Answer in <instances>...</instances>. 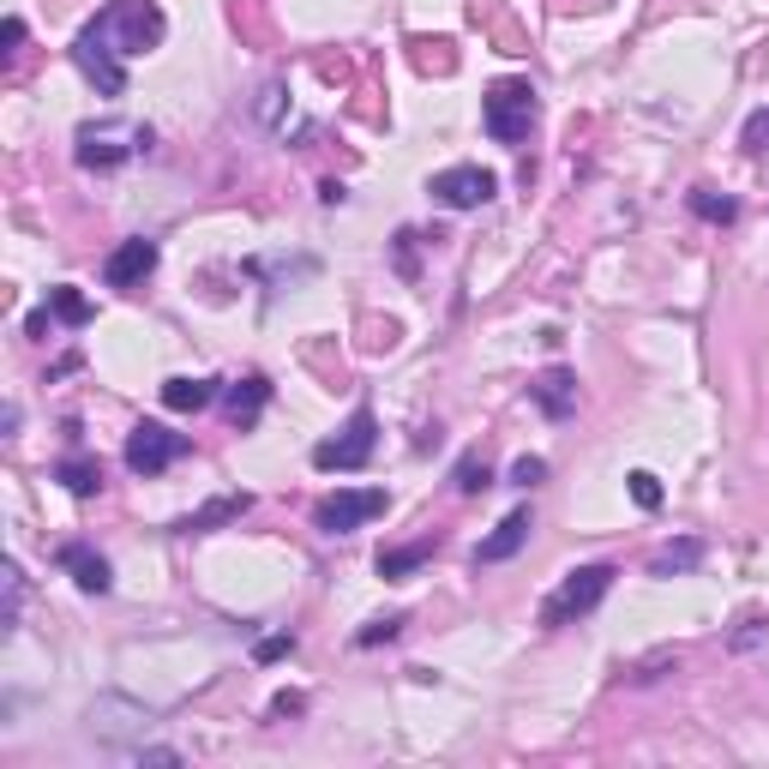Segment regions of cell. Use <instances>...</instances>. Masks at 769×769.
I'll use <instances>...</instances> for the list:
<instances>
[{
	"label": "cell",
	"instance_id": "1",
	"mask_svg": "<svg viewBox=\"0 0 769 769\" xmlns=\"http://www.w3.org/2000/svg\"><path fill=\"white\" fill-rule=\"evenodd\" d=\"M91 31L121 60H138V55H151V48L169 36V12H163L157 0H109V7L91 19Z\"/></svg>",
	"mask_w": 769,
	"mask_h": 769
},
{
	"label": "cell",
	"instance_id": "2",
	"mask_svg": "<svg viewBox=\"0 0 769 769\" xmlns=\"http://www.w3.org/2000/svg\"><path fill=\"white\" fill-rule=\"evenodd\" d=\"M151 138L157 133H151L145 121H121V114L85 121L79 133H73V163H79V169H121L126 157H145Z\"/></svg>",
	"mask_w": 769,
	"mask_h": 769
},
{
	"label": "cell",
	"instance_id": "3",
	"mask_svg": "<svg viewBox=\"0 0 769 769\" xmlns=\"http://www.w3.org/2000/svg\"><path fill=\"white\" fill-rule=\"evenodd\" d=\"M613 577H620V566H608V559H595V566H577L566 583H559L554 595L542 601V625H547V632H566V625L589 620V613L608 601Z\"/></svg>",
	"mask_w": 769,
	"mask_h": 769
},
{
	"label": "cell",
	"instance_id": "4",
	"mask_svg": "<svg viewBox=\"0 0 769 769\" xmlns=\"http://www.w3.org/2000/svg\"><path fill=\"white\" fill-rule=\"evenodd\" d=\"M535 121H542V102H535L530 79H493L487 85V97H481L487 138H499V145H523Z\"/></svg>",
	"mask_w": 769,
	"mask_h": 769
},
{
	"label": "cell",
	"instance_id": "5",
	"mask_svg": "<svg viewBox=\"0 0 769 769\" xmlns=\"http://www.w3.org/2000/svg\"><path fill=\"white\" fill-rule=\"evenodd\" d=\"M374 445H379V421H374V409L361 403L331 439L313 445V469H325V476L331 469H361L367 457H374Z\"/></svg>",
	"mask_w": 769,
	"mask_h": 769
},
{
	"label": "cell",
	"instance_id": "6",
	"mask_svg": "<svg viewBox=\"0 0 769 769\" xmlns=\"http://www.w3.org/2000/svg\"><path fill=\"white\" fill-rule=\"evenodd\" d=\"M384 487H337L331 499H319V511H313V523L325 535H349V530H361V523H374L384 517Z\"/></svg>",
	"mask_w": 769,
	"mask_h": 769
},
{
	"label": "cell",
	"instance_id": "7",
	"mask_svg": "<svg viewBox=\"0 0 769 769\" xmlns=\"http://www.w3.org/2000/svg\"><path fill=\"white\" fill-rule=\"evenodd\" d=\"M126 469L133 476H163V469H175L187 457V439L181 433H169L163 421H138L133 433H126Z\"/></svg>",
	"mask_w": 769,
	"mask_h": 769
},
{
	"label": "cell",
	"instance_id": "8",
	"mask_svg": "<svg viewBox=\"0 0 769 769\" xmlns=\"http://www.w3.org/2000/svg\"><path fill=\"white\" fill-rule=\"evenodd\" d=\"M427 192L445 204V211H481V204L499 192V175L481 169V163H452V169H439L427 181Z\"/></svg>",
	"mask_w": 769,
	"mask_h": 769
},
{
	"label": "cell",
	"instance_id": "9",
	"mask_svg": "<svg viewBox=\"0 0 769 769\" xmlns=\"http://www.w3.org/2000/svg\"><path fill=\"white\" fill-rule=\"evenodd\" d=\"M73 67H79L85 79L97 85V97H126V60L114 55L109 43H102L91 24H85V31L73 36Z\"/></svg>",
	"mask_w": 769,
	"mask_h": 769
},
{
	"label": "cell",
	"instance_id": "10",
	"mask_svg": "<svg viewBox=\"0 0 769 769\" xmlns=\"http://www.w3.org/2000/svg\"><path fill=\"white\" fill-rule=\"evenodd\" d=\"M157 259H163V247L151 235H133V241H121V247L109 253V259H102V283L109 289H145V277L157 271Z\"/></svg>",
	"mask_w": 769,
	"mask_h": 769
},
{
	"label": "cell",
	"instance_id": "11",
	"mask_svg": "<svg viewBox=\"0 0 769 769\" xmlns=\"http://www.w3.org/2000/svg\"><path fill=\"white\" fill-rule=\"evenodd\" d=\"M55 559H60V571H73V583H79L85 595H109V589H114V571H109V559H102L97 547H85V542H67Z\"/></svg>",
	"mask_w": 769,
	"mask_h": 769
},
{
	"label": "cell",
	"instance_id": "12",
	"mask_svg": "<svg viewBox=\"0 0 769 769\" xmlns=\"http://www.w3.org/2000/svg\"><path fill=\"white\" fill-rule=\"evenodd\" d=\"M265 403H271V379H265V374L235 379V384L223 391V415H229V427H241V433H247L253 421H259V409H265Z\"/></svg>",
	"mask_w": 769,
	"mask_h": 769
},
{
	"label": "cell",
	"instance_id": "13",
	"mask_svg": "<svg viewBox=\"0 0 769 769\" xmlns=\"http://www.w3.org/2000/svg\"><path fill=\"white\" fill-rule=\"evenodd\" d=\"M530 397L542 403L547 421H566L571 409H577V374H571V367H547V374H535Z\"/></svg>",
	"mask_w": 769,
	"mask_h": 769
},
{
	"label": "cell",
	"instance_id": "14",
	"mask_svg": "<svg viewBox=\"0 0 769 769\" xmlns=\"http://www.w3.org/2000/svg\"><path fill=\"white\" fill-rule=\"evenodd\" d=\"M530 530H535V517H530V511H511V517H499V530L476 547V566H505V559L517 554L523 542H530Z\"/></svg>",
	"mask_w": 769,
	"mask_h": 769
},
{
	"label": "cell",
	"instance_id": "15",
	"mask_svg": "<svg viewBox=\"0 0 769 769\" xmlns=\"http://www.w3.org/2000/svg\"><path fill=\"white\" fill-rule=\"evenodd\" d=\"M247 511H253V499H247V493H223V499H211V505L187 511V517H181V535H204V530H216V523L247 517Z\"/></svg>",
	"mask_w": 769,
	"mask_h": 769
},
{
	"label": "cell",
	"instance_id": "16",
	"mask_svg": "<svg viewBox=\"0 0 769 769\" xmlns=\"http://www.w3.org/2000/svg\"><path fill=\"white\" fill-rule=\"evenodd\" d=\"M55 481L67 487L73 499H91V493H102V464H97V457H85V452H67L55 464Z\"/></svg>",
	"mask_w": 769,
	"mask_h": 769
},
{
	"label": "cell",
	"instance_id": "17",
	"mask_svg": "<svg viewBox=\"0 0 769 769\" xmlns=\"http://www.w3.org/2000/svg\"><path fill=\"white\" fill-rule=\"evenodd\" d=\"M163 403L175 409V415H199V409L216 403V379H163Z\"/></svg>",
	"mask_w": 769,
	"mask_h": 769
},
{
	"label": "cell",
	"instance_id": "18",
	"mask_svg": "<svg viewBox=\"0 0 769 769\" xmlns=\"http://www.w3.org/2000/svg\"><path fill=\"white\" fill-rule=\"evenodd\" d=\"M427 559H433V542H409V547H379L374 566H379L384 583H403V577H409V571H421Z\"/></svg>",
	"mask_w": 769,
	"mask_h": 769
},
{
	"label": "cell",
	"instance_id": "19",
	"mask_svg": "<svg viewBox=\"0 0 769 769\" xmlns=\"http://www.w3.org/2000/svg\"><path fill=\"white\" fill-rule=\"evenodd\" d=\"M703 559V542L698 535H679V542H668L656 559H649V577H679V571H691Z\"/></svg>",
	"mask_w": 769,
	"mask_h": 769
},
{
	"label": "cell",
	"instance_id": "20",
	"mask_svg": "<svg viewBox=\"0 0 769 769\" xmlns=\"http://www.w3.org/2000/svg\"><path fill=\"white\" fill-rule=\"evenodd\" d=\"M48 313H55L60 325H73V331L91 325V301H85V294L73 289V283H55V289H48Z\"/></svg>",
	"mask_w": 769,
	"mask_h": 769
},
{
	"label": "cell",
	"instance_id": "21",
	"mask_svg": "<svg viewBox=\"0 0 769 769\" xmlns=\"http://www.w3.org/2000/svg\"><path fill=\"white\" fill-rule=\"evenodd\" d=\"M686 204L703 216V223H734V216H739V204L727 199V192H715V187H691Z\"/></svg>",
	"mask_w": 769,
	"mask_h": 769
},
{
	"label": "cell",
	"instance_id": "22",
	"mask_svg": "<svg viewBox=\"0 0 769 769\" xmlns=\"http://www.w3.org/2000/svg\"><path fill=\"white\" fill-rule=\"evenodd\" d=\"M452 481H457V493H487V487H493V469H487L481 452H469L464 464L452 469Z\"/></svg>",
	"mask_w": 769,
	"mask_h": 769
},
{
	"label": "cell",
	"instance_id": "23",
	"mask_svg": "<svg viewBox=\"0 0 769 769\" xmlns=\"http://www.w3.org/2000/svg\"><path fill=\"white\" fill-rule=\"evenodd\" d=\"M403 625H409V613H384V620H374V625H361V632H355V644L379 649V644H391V637H403Z\"/></svg>",
	"mask_w": 769,
	"mask_h": 769
},
{
	"label": "cell",
	"instance_id": "24",
	"mask_svg": "<svg viewBox=\"0 0 769 769\" xmlns=\"http://www.w3.org/2000/svg\"><path fill=\"white\" fill-rule=\"evenodd\" d=\"M739 145H746L751 157H764V151H769V102H764V109H758V114H751V121H746V133H739Z\"/></svg>",
	"mask_w": 769,
	"mask_h": 769
},
{
	"label": "cell",
	"instance_id": "25",
	"mask_svg": "<svg viewBox=\"0 0 769 769\" xmlns=\"http://www.w3.org/2000/svg\"><path fill=\"white\" fill-rule=\"evenodd\" d=\"M625 481H632V499H637V505H644V511H656V505H661V481L649 476V469H632V476H625Z\"/></svg>",
	"mask_w": 769,
	"mask_h": 769
},
{
	"label": "cell",
	"instance_id": "26",
	"mask_svg": "<svg viewBox=\"0 0 769 769\" xmlns=\"http://www.w3.org/2000/svg\"><path fill=\"white\" fill-rule=\"evenodd\" d=\"M542 481H547L542 457H517V464H511V487H523V493H530V487H542Z\"/></svg>",
	"mask_w": 769,
	"mask_h": 769
},
{
	"label": "cell",
	"instance_id": "27",
	"mask_svg": "<svg viewBox=\"0 0 769 769\" xmlns=\"http://www.w3.org/2000/svg\"><path fill=\"white\" fill-rule=\"evenodd\" d=\"M19 608H24V571L7 566V613H0V625H19Z\"/></svg>",
	"mask_w": 769,
	"mask_h": 769
},
{
	"label": "cell",
	"instance_id": "28",
	"mask_svg": "<svg viewBox=\"0 0 769 769\" xmlns=\"http://www.w3.org/2000/svg\"><path fill=\"white\" fill-rule=\"evenodd\" d=\"M289 649H294V637H259V649H253V656H259V661H283Z\"/></svg>",
	"mask_w": 769,
	"mask_h": 769
},
{
	"label": "cell",
	"instance_id": "29",
	"mask_svg": "<svg viewBox=\"0 0 769 769\" xmlns=\"http://www.w3.org/2000/svg\"><path fill=\"white\" fill-rule=\"evenodd\" d=\"M397 271H403V277H415V235H409V229L397 235Z\"/></svg>",
	"mask_w": 769,
	"mask_h": 769
},
{
	"label": "cell",
	"instance_id": "30",
	"mask_svg": "<svg viewBox=\"0 0 769 769\" xmlns=\"http://www.w3.org/2000/svg\"><path fill=\"white\" fill-rule=\"evenodd\" d=\"M0 43H7V48H0V55H19V43H24V19H7V31H0Z\"/></svg>",
	"mask_w": 769,
	"mask_h": 769
},
{
	"label": "cell",
	"instance_id": "31",
	"mask_svg": "<svg viewBox=\"0 0 769 769\" xmlns=\"http://www.w3.org/2000/svg\"><path fill=\"white\" fill-rule=\"evenodd\" d=\"M24 331H31V337H48V331H55V313H48V307H36V313L24 319Z\"/></svg>",
	"mask_w": 769,
	"mask_h": 769
},
{
	"label": "cell",
	"instance_id": "32",
	"mask_svg": "<svg viewBox=\"0 0 769 769\" xmlns=\"http://www.w3.org/2000/svg\"><path fill=\"white\" fill-rule=\"evenodd\" d=\"M271 710H277V715H301V710H307V698H301V691H283V698H277Z\"/></svg>",
	"mask_w": 769,
	"mask_h": 769
}]
</instances>
